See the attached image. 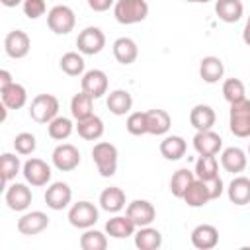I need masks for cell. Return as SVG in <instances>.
I'll return each instance as SVG.
<instances>
[{
	"label": "cell",
	"instance_id": "cell-13",
	"mask_svg": "<svg viewBox=\"0 0 250 250\" xmlns=\"http://www.w3.org/2000/svg\"><path fill=\"white\" fill-rule=\"evenodd\" d=\"M4 199H6V205H8L12 211H25V209L31 205L33 193H31V189H29L27 184L14 182L12 186L6 188Z\"/></svg>",
	"mask_w": 250,
	"mask_h": 250
},
{
	"label": "cell",
	"instance_id": "cell-1",
	"mask_svg": "<svg viewBox=\"0 0 250 250\" xmlns=\"http://www.w3.org/2000/svg\"><path fill=\"white\" fill-rule=\"evenodd\" d=\"M117 156H119L117 146L107 141H100L92 148V160H94L100 176H104V178H111L117 172Z\"/></svg>",
	"mask_w": 250,
	"mask_h": 250
},
{
	"label": "cell",
	"instance_id": "cell-46",
	"mask_svg": "<svg viewBox=\"0 0 250 250\" xmlns=\"http://www.w3.org/2000/svg\"><path fill=\"white\" fill-rule=\"evenodd\" d=\"M10 84H14V80H12V74H10V70L2 68V70H0V90H6Z\"/></svg>",
	"mask_w": 250,
	"mask_h": 250
},
{
	"label": "cell",
	"instance_id": "cell-18",
	"mask_svg": "<svg viewBox=\"0 0 250 250\" xmlns=\"http://www.w3.org/2000/svg\"><path fill=\"white\" fill-rule=\"evenodd\" d=\"M217 121V115H215V109L207 104H197L191 107L189 111V123L195 131H207V129H213Z\"/></svg>",
	"mask_w": 250,
	"mask_h": 250
},
{
	"label": "cell",
	"instance_id": "cell-25",
	"mask_svg": "<svg viewBox=\"0 0 250 250\" xmlns=\"http://www.w3.org/2000/svg\"><path fill=\"white\" fill-rule=\"evenodd\" d=\"M125 191L117 186H109L100 193V207L107 213H119L125 207Z\"/></svg>",
	"mask_w": 250,
	"mask_h": 250
},
{
	"label": "cell",
	"instance_id": "cell-17",
	"mask_svg": "<svg viewBox=\"0 0 250 250\" xmlns=\"http://www.w3.org/2000/svg\"><path fill=\"white\" fill-rule=\"evenodd\" d=\"M193 148L197 154H217L223 148V139L213 129L197 131L193 137Z\"/></svg>",
	"mask_w": 250,
	"mask_h": 250
},
{
	"label": "cell",
	"instance_id": "cell-43",
	"mask_svg": "<svg viewBox=\"0 0 250 250\" xmlns=\"http://www.w3.org/2000/svg\"><path fill=\"white\" fill-rule=\"evenodd\" d=\"M21 8H23L25 18H29V20H37V18H41V16L45 14L47 4H45V0H23Z\"/></svg>",
	"mask_w": 250,
	"mask_h": 250
},
{
	"label": "cell",
	"instance_id": "cell-32",
	"mask_svg": "<svg viewBox=\"0 0 250 250\" xmlns=\"http://www.w3.org/2000/svg\"><path fill=\"white\" fill-rule=\"evenodd\" d=\"M182 199L188 203V207H203V205H207V203L211 201L209 191H207V186H205V182L199 180V178H195V180L191 182V186L188 188V191L184 193Z\"/></svg>",
	"mask_w": 250,
	"mask_h": 250
},
{
	"label": "cell",
	"instance_id": "cell-34",
	"mask_svg": "<svg viewBox=\"0 0 250 250\" xmlns=\"http://www.w3.org/2000/svg\"><path fill=\"white\" fill-rule=\"evenodd\" d=\"M193 180H195V172H191V170H188V168L176 170V172L172 174V178H170V191H172V195L178 197V199H182Z\"/></svg>",
	"mask_w": 250,
	"mask_h": 250
},
{
	"label": "cell",
	"instance_id": "cell-9",
	"mask_svg": "<svg viewBox=\"0 0 250 250\" xmlns=\"http://www.w3.org/2000/svg\"><path fill=\"white\" fill-rule=\"evenodd\" d=\"M51 160H53V166L57 170L72 172L80 164V150L70 143H61V145L55 146V150L51 154Z\"/></svg>",
	"mask_w": 250,
	"mask_h": 250
},
{
	"label": "cell",
	"instance_id": "cell-39",
	"mask_svg": "<svg viewBox=\"0 0 250 250\" xmlns=\"http://www.w3.org/2000/svg\"><path fill=\"white\" fill-rule=\"evenodd\" d=\"M80 248L82 250H105L107 248V236L102 230L96 229H84V234L80 236Z\"/></svg>",
	"mask_w": 250,
	"mask_h": 250
},
{
	"label": "cell",
	"instance_id": "cell-47",
	"mask_svg": "<svg viewBox=\"0 0 250 250\" xmlns=\"http://www.w3.org/2000/svg\"><path fill=\"white\" fill-rule=\"evenodd\" d=\"M242 41L250 47V16H248V21H246V25H244V31H242Z\"/></svg>",
	"mask_w": 250,
	"mask_h": 250
},
{
	"label": "cell",
	"instance_id": "cell-4",
	"mask_svg": "<svg viewBox=\"0 0 250 250\" xmlns=\"http://www.w3.org/2000/svg\"><path fill=\"white\" fill-rule=\"evenodd\" d=\"M47 25L49 29L55 33V35H66L74 29L76 25V16H74V10L70 6H64V4H59V6H53L47 14Z\"/></svg>",
	"mask_w": 250,
	"mask_h": 250
},
{
	"label": "cell",
	"instance_id": "cell-19",
	"mask_svg": "<svg viewBox=\"0 0 250 250\" xmlns=\"http://www.w3.org/2000/svg\"><path fill=\"white\" fill-rule=\"evenodd\" d=\"M246 164H248V156L240 146H229L221 152V166L230 174L244 172Z\"/></svg>",
	"mask_w": 250,
	"mask_h": 250
},
{
	"label": "cell",
	"instance_id": "cell-26",
	"mask_svg": "<svg viewBox=\"0 0 250 250\" xmlns=\"http://www.w3.org/2000/svg\"><path fill=\"white\" fill-rule=\"evenodd\" d=\"M188 150V143L180 135H166L160 141V154L166 160H180Z\"/></svg>",
	"mask_w": 250,
	"mask_h": 250
},
{
	"label": "cell",
	"instance_id": "cell-16",
	"mask_svg": "<svg viewBox=\"0 0 250 250\" xmlns=\"http://www.w3.org/2000/svg\"><path fill=\"white\" fill-rule=\"evenodd\" d=\"M191 244L197 250H211L219 244V230L215 225L203 223L191 230Z\"/></svg>",
	"mask_w": 250,
	"mask_h": 250
},
{
	"label": "cell",
	"instance_id": "cell-40",
	"mask_svg": "<svg viewBox=\"0 0 250 250\" xmlns=\"http://www.w3.org/2000/svg\"><path fill=\"white\" fill-rule=\"evenodd\" d=\"M223 98L229 104H236L246 98V86L240 78H227L223 82Z\"/></svg>",
	"mask_w": 250,
	"mask_h": 250
},
{
	"label": "cell",
	"instance_id": "cell-30",
	"mask_svg": "<svg viewBox=\"0 0 250 250\" xmlns=\"http://www.w3.org/2000/svg\"><path fill=\"white\" fill-rule=\"evenodd\" d=\"M0 98L8 109H21L27 104V90L21 84L14 82L6 90H0Z\"/></svg>",
	"mask_w": 250,
	"mask_h": 250
},
{
	"label": "cell",
	"instance_id": "cell-44",
	"mask_svg": "<svg viewBox=\"0 0 250 250\" xmlns=\"http://www.w3.org/2000/svg\"><path fill=\"white\" fill-rule=\"evenodd\" d=\"M205 186H207V191H209L211 201H213V199H219V197L223 195L225 184H223L221 176H217V178H213V180H207V182H205Z\"/></svg>",
	"mask_w": 250,
	"mask_h": 250
},
{
	"label": "cell",
	"instance_id": "cell-15",
	"mask_svg": "<svg viewBox=\"0 0 250 250\" xmlns=\"http://www.w3.org/2000/svg\"><path fill=\"white\" fill-rule=\"evenodd\" d=\"M49 227V217L43 211H29L18 219V230L25 236H35Z\"/></svg>",
	"mask_w": 250,
	"mask_h": 250
},
{
	"label": "cell",
	"instance_id": "cell-33",
	"mask_svg": "<svg viewBox=\"0 0 250 250\" xmlns=\"http://www.w3.org/2000/svg\"><path fill=\"white\" fill-rule=\"evenodd\" d=\"M70 113L76 121L94 115V98L90 94H86L84 90L74 94L72 100H70Z\"/></svg>",
	"mask_w": 250,
	"mask_h": 250
},
{
	"label": "cell",
	"instance_id": "cell-12",
	"mask_svg": "<svg viewBox=\"0 0 250 250\" xmlns=\"http://www.w3.org/2000/svg\"><path fill=\"white\" fill-rule=\"evenodd\" d=\"M125 215L135 223V227H148L154 219H156V209L150 201L146 199H135L131 203H127Z\"/></svg>",
	"mask_w": 250,
	"mask_h": 250
},
{
	"label": "cell",
	"instance_id": "cell-2",
	"mask_svg": "<svg viewBox=\"0 0 250 250\" xmlns=\"http://www.w3.org/2000/svg\"><path fill=\"white\" fill-rule=\"evenodd\" d=\"M113 16L123 25H133L148 16V4L145 0H117L113 4Z\"/></svg>",
	"mask_w": 250,
	"mask_h": 250
},
{
	"label": "cell",
	"instance_id": "cell-49",
	"mask_svg": "<svg viewBox=\"0 0 250 250\" xmlns=\"http://www.w3.org/2000/svg\"><path fill=\"white\" fill-rule=\"evenodd\" d=\"M186 2H191V4H207L211 0H186Z\"/></svg>",
	"mask_w": 250,
	"mask_h": 250
},
{
	"label": "cell",
	"instance_id": "cell-7",
	"mask_svg": "<svg viewBox=\"0 0 250 250\" xmlns=\"http://www.w3.org/2000/svg\"><path fill=\"white\" fill-rule=\"evenodd\" d=\"M98 207L90 201H76L68 209V223L74 229H90L98 223Z\"/></svg>",
	"mask_w": 250,
	"mask_h": 250
},
{
	"label": "cell",
	"instance_id": "cell-45",
	"mask_svg": "<svg viewBox=\"0 0 250 250\" xmlns=\"http://www.w3.org/2000/svg\"><path fill=\"white\" fill-rule=\"evenodd\" d=\"M115 0H88V6H90V10H94V12H105V10H109V6L113 4Z\"/></svg>",
	"mask_w": 250,
	"mask_h": 250
},
{
	"label": "cell",
	"instance_id": "cell-31",
	"mask_svg": "<svg viewBox=\"0 0 250 250\" xmlns=\"http://www.w3.org/2000/svg\"><path fill=\"white\" fill-rule=\"evenodd\" d=\"M105 105L113 115H125L133 107V96L127 90H121V88L113 90V92H109V96L105 100Z\"/></svg>",
	"mask_w": 250,
	"mask_h": 250
},
{
	"label": "cell",
	"instance_id": "cell-37",
	"mask_svg": "<svg viewBox=\"0 0 250 250\" xmlns=\"http://www.w3.org/2000/svg\"><path fill=\"white\" fill-rule=\"evenodd\" d=\"M74 131V123L64 117V115H57L53 121L47 123V133L53 141H66Z\"/></svg>",
	"mask_w": 250,
	"mask_h": 250
},
{
	"label": "cell",
	"instance_id": "cell-5",
	"mask_svg": "<svg viewBox=\"0 0 250 250\" xmlns=\"http://www.w3.org/2000/svg\"><path fill=\"white\" fill-rule=\"evenodd\" d=\"M29 115L35 123H49L59 115V100L53 94H37L29 104Z\"/></svg>",
	"mask_w": 250,
	"mask_h": 250
},
{
	"label": "cell",
	"instance_id": "cell-28",
	"mask_svg": "<svg viewBox=\"0 0 250 250\" xmlns=\"http://www.w3.org/2000/svg\"><path fill=\"white\" fill-rule=\"evenodd\" d=\"M76 131H78V135H80L84 141H98V139H102L105 127H104L102 117L90 115V117H86V119L76 121Z\"/></svg>",
	"mask_w": 250,
	"mask_h": 250
},
{
	"label": "cell",
	"instance_id": "cell-11",
	"mask_svg": "<svg viewBox=\"0 0 250 250\" xmlns=\"http://www.w3.org/2000/svg\"><path fill=\"white\" fill-rule=\"evenodd\" d=\"M72 201V189L66 182H53L51 186H47L45 191V203L49 209L53 211H62L64 207H68Z\"/></svg>",
	"mask_w": 250,
	"mask_h": 250
},
{
	"label": "cell",
	"instance_id": "cell-22",
	"mask_svg": "<svg viewBox=\"0 0 250 250\" xmlns=\"http://www.w3.org/2000/svg\"><path fill=\"white\" fill-rule=\"evenodd\" d=\"M215 14L225 23H236L244 14L242 0H215Z\"/></svg>",
	"mask_w": 250,
	"mask_h": 250
},
{
	"label": "cell",
	"instance_id": "cell-20",
	"mask_svg": "<svg viewBox=\"0 0 250 250\" xmlns=\"http://www.w3.org/2000/svg\"><path fill=\"white\" fill-rule=\"evenodd\" d=\"M172 127V117L166 109H148L146 111V131L148 135L162 137L170 131Z\"/></svg>",
	"mask_w": 250,
	"mask_h": 250
},
{
	"label": "cell",
	"instance_id": "cell-38",
	"mask_svg": "<svg viewBox=\"0 0 250 250\" xmlns=\"http://www.w3.org/2000/svg\"><path fill=\"white\" fill-rule=\"evenodd\" d=\"M21 168H23V164L20 162V156H16L12 152H4L0 156V172H2L4 184H10L21 172Z\"/></svg>",
	"mask_w": 250,
	"mask_h": 250
},
{
	"label": "cell",
	"instance_id": "cell-6",
	"mask_svg": "<svg viewBox=\"0 0 250 250\" xmlns=\"http://www.w3.org/2000/svg\"><path fill=\"white\" fill-rule=\"evenodd\" d=\"M21 174H23L25 182H27L29 186H33V188H43V186H47V184L51 182V176H53L51 166H49L45 160L33 158V156L23 162Z\"/></svg>",
	"mask_w": 250,
	"mask_h": 250
},
{
	"label": "cell",
	"instance_id": "cell-50",
	"mask_svg": "<svg viewBox=\"0 0 250 250\" xmlns=\"http://www.w3.org/2000/svg\"><path fill=\"white\" fill-rule=\"evenodd\" d=\"M248 154H250V145H248Z\"/></svg>",
	"mask_w": 250,
	"mask_h": 250
},
{
	"label": "cell",
	"instance_id": "cell-14",
	"mask_svg": "<svg viewBox=\"0 0 250 250\" xmlns=\"http://www.w3.org/2000/svg\"><path fill=\"white\" fill-rule=\"evenodd\" d=\"M107 74L100 68H92V70H86L82 74V80H80V86L86 94H90L94 100L102 98L105 92H107Z\"/></svg>",
	"mask_w": 250,
	"mask_h": 250
},
{
	"label": "cell",
	"instance_id": "cell-8",
	"mask_svg": "<svg viewBox=\"0 0 250 250\" xmlns=\"http://www.w3.org/2000/svg\"><path fill=\"white\" fill-rule=\"evenodd\" d=\"M76 47L82 55H98L105 47V35L100 27L88 25L76 37Z\"/></svg>",
	"mask_w": 250,
	"mask_h": 250
},
{
	"label": "cell",
	"instance_id": "cell-27",
	"mask_svg": "<svg viewBox=\"0 0 250 250\" xmlns=\"http://www.w3.org/2000/svg\"><path fill=\"white\" fill-rule=\"evenodd\" d=\"M135 223L127 215H115L105 223V234H109L111 238H129L131 234H135Z\"/></svg>",
	"mask_w": 250,
	"mask_h": 250
},
{
	"label": "cell",
	"instance_id": "cell-48",
	"mask_svg": "<svg viewBox=\"0 0 250 250\" xmlns=\"http://www.w3.org/2000/svg\"><path fill=\"white\" fill-rule=\"evenodd\" d=\"M6 8H16V6H20V4H23V0H0Z\"/></svg>",
	"mask_w": 250,
	"mask_h": 250
},
{
	"label": "cell",
	"instance_id": "cell-29",
	"mask_svg": "<svg viewBox=\"0 0 250 250\" xmlns=\"http://www.w3.org/2000/svg\"><path fill=\"white\" fill-rule=\"evenodd\" d=\"M135 246L139 250H158L162 246V234L158 229L148 227H139L135 232Z\"/></svg>",
	"mask_w": 250,
	"mask_h": 250
},
{
	"label": "cell",
	"instance_id": "cell-3",
	"mask_svg": "<svg viewBox=\"0 0 250 250\" xmlns=\"http://www.w3.org/2000/svg\"><path fill=\"white\" fill-rule=\"evenodd\" d=\"M229 127H230V133L238 139L250 137V100L248 98H244L236 104H230Z\"/></svg>",
	"mask_w": 250,
	"mask_h": 250
},
{
	"label": "cell",
	"instance_id": "cell-23",
	"mask_svg": "<svg viewBox=\"0 0 250 250\" xmlns=\"http://www.w3.org/2000/svg\"><path fill=\"white\" fill-rule=\"evenodd\" d=\"M113 57L121 64H133L139 57V47L131 37H119L113 41Z\"/></svg>",
	"mask_w": 250,
	"mask_h": 250
},
{
	"label": "cell",
	"instance_id": "cell-10",
	"mask_svg": "<svg viewBox=\"0 0 250 250\" xmlns=\"http://www.w3.org/2000/svg\"><path fill=\"white\" fill-rule=\"evenodd\" d=\"M31 49V39L23 29H12L4 37V51L10 59H23Z\"/></svg>",
	"mask_w": 250,
	"mask_h": 250
},
{
	"label": "cell",
	"instance_id": "cell-42",
	"mask_svg": "<svg viewBox=\"0 0 250 250\" xmlns=\"http://www.w3.org/2000/svg\"><path fill=\"white\" fill-rule=\"evenodd\" d=\"M125 127L131 135L135 137H141V135H146V111H133L129 113L127 121H125Z\"/></svg>",
	"mask_w": 250,
	"mask_h": 250
},
{
	"label": "cell",
	"instance_id": "cell-24",
	"mask_svg": "<svg viewBox=\"0 0 250 250\" xmlns=\"http://www.w3.org/2000/svg\"><path fill=\"white\" fill-rule=\"evenodd\" d=\"M223 74H225V64H223V61L219 57L209 55V57L201 59V62H199V76H201L203 82L215 84V82H219L223 78Z\"/></svg>",
	"mask_w": 250,
	"mask_h": 250
},
{
	"label": "cell",
	"instance_id": "cell-36",
	"mask_svg": "<svg viewBox=\"0 0 250 250\" xmlns=\"http://www.w3.org/2000/svg\"><path fill=\"white\" fill-rule=\"evenodd\" d=\"M84 57L82 53H76V51H68L61 57L59 61V66L61 70L66 74V76H82L84 74Z\"/></svg>",
	"mask_w": 250,
	"mask_h": 250
},
{
	"label": "cell",
	"instance_id": "cell-21",
	"mask_svg": "<svg viewBox=\"0 0 250 250\" xmlns=\"http://www.w3.org/2000/svg\"><path fill=\"white\" fill-rule=\"evenodd\" d=\"M229 201L234 205H248L250 203V178L246 176H234L227 188Z\"/></svg>",
	"mask_w": 250,
	"mask_h": 250
},
{
	"label": "cell",
	"instance_id": "cell-35",
	"mask_svg": "<svg viewBox=\"0 0 250 250\" xmlns=\"http://www.w3.org/2000/svg\"><path fill=\"white\" fill-rule=\"evenodd\" d=\"M195 178L207 182L219 176V162L215 158V154H199L197 162H195Z\"/></svg>",
	"mask_w": 250,
	"mask_h": 250
},
{
	"label": "cell",
	"instance_id": "cell-41",
	"mask_svg": "<svg viewBox=\"0 0 250 250\" xmlns=\"http://www.w3.org/2000/svg\"><path fill=\"white\" fill-rule=\"evenodd\" d=\"M14 148H16V152L21 154V156L33 154V150L37 148V139H35V135H33V133H27V131L18 133V135L14 137Z\"/></svg>",
	"mask_w": 250,
	"mask_h": 250
}]
</instances>
